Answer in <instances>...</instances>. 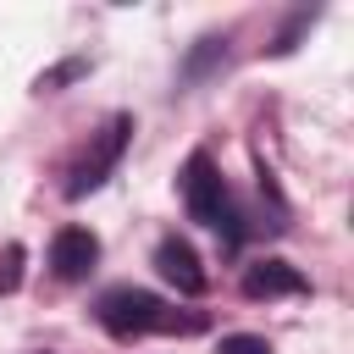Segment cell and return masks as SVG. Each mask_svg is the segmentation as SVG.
Returning <instances> with one entry per match:
<instances>
[{
  "mask_svg": "<svg viewBox=\"0 0 354 354\" xmlns=\"http://www.w3.org/2000/svg\"><path fill=\"white\" fill-rule=\"evenodd\" d=\"M216 61H227V39H199V44L188 50V61H183V77L194 83V77H205Z\"/></svg>",
  "mask_w": 354,
  "mask_h": 354,
  "instance_id": "ba28073f",
  "label": "cell"
},
{
  "mask_svg": "<svg viewBox=\"0 0 354 354\" xmlns=\"http://www.w3.org/2000/svg\"><path fill=\"white\" fill-rule=\"evenodd\" d=\"M94 260H100V238H94L88 227H61V232L50 238V271H55L61 282H83V277L94 271Z\"/></svg>",
  "mask_w": 354,
  "mask_h": 354,
  "instance_id": "277c9868",
  "label": "cell"
},
{
  "mask_svg": "<svg viewBox=\"0 0 354 354\" xmlns=\"http://www.w3.org/2000/svg\"><path fill=\"white\" fill-rule=\"evenodd\" d=\"M94 315H100V326H105L111 337H122V343L149 337V332H199V326H205L199 315H171L149 288H105L100 304H94Z\"/></svg>",
  "mask_w": 354,
  "mask_h": 354,
  "instance_id": "6da1fadb",
  "label": "cell"
},
{
  "mask_svg": "<svg viewBox=\"0 0 354 354\" xmlns=\"http://www.w3.org/2000/svg\"><path fill=\"white\" fill-rule=\"evenodd\" d=\"M22 260H28L22 243H6V249H0V299L22 288Z\"/></svg>",
  "mask_w": 354,
  "mask_h": 354,
  "instance_id": "9c48e42d",
  "label": "cell"
},
{
  "mask_svg": "<svg viewBox=\"0 0 354 354\" xmlns=\"http://www.w3.org/2000/svg\"><path fill=\"white\" fill-rule=\"evenodd\" d=\"M216 354H271V343H266V337H254V332H227Z\"/></svg>",
  "mask_w": 354,
  "mask_h": 354,
  "instance_id": "30bf717a",
  "label": "cell"
},
{
  "mask_svg": "<svg viewBox=\"0 0 354 354\" xmlns=\"http://www.w3.org/2000/svg\"><path fill=\"white\" fill-rule=\"evenodd\" d=\"M127 138H133V116L122 111V116H111L100 133H94V144L83 149V160L66 171V199H83V194H94L116 166H122V155H127Z\"/></svg>",
  "mask_w": 354,
  "mask_h": 354,
  "instance_id": "3957f363",
  "label": "cell"
},
{
  "mask_svg": "<svg viewBox=\"0 0 354 354\" xmlns=\"http://www.w3.org/2000/svg\"><path fill=\"white\" fill-rule=\"evenodd\" d=\"M88 72V55H66V61H55V66H44L39 77H33V88L39 94H55V88H66V83H77Z\"/></svg>",
  "mask_w": 354,
  "mask_h": 354,
  "instance_id": "52a82bcc",
  "label": "cell"
},
{
  "mask_svg": "<svg viewBox=\"0 0 354 354\" xmlns=\"http://www.w3.org/2000/svg\"><path fill=\"white\" fill-rule=\"evenodd\" d=\"M155 271L177 288V293H205V266H199V254H194V243L188 238H160L155 243Z\"/></svg>",
  "mask_w": 354,
  "mask_h": 354,
  "instance_id": "5b68a950",
  "label": "cell"
},
{
  "mask_svg": "<svg viewBox=\"0 0 354 354\" xmlns=\"http://www.w3.org/2000/svg\"><path fill=\"white\" fill-rule=\"evenodd\" d=\"M243 293H249V299H288V293H310V282H304V271L288 266V260H254V266L243 271Z\"/></svg>",
  "mask_w": 354,
  "mask_h": 354,
  "instance_id": "8992f818",
  "label": "cell"
},
{
  "mask_svg": "<svg viewBox=\"0 0 354 354\" xmlns=\"http://www.w3.org/2000/svg\"><path fill=\"white\" fill-rule=\"evenodd\" d=\"M183 205H188V221H199V227L221 232L227 243L238 238L232 194H227V183H221V171H216V160H210L205 149H194V155H188V166H183Z\"/></svg>",
  "mask_w": 354,
  "mask_h": 354,
  "instance_id": "7a4b0ae2",
  "label": "cell"
}]
</instances>
